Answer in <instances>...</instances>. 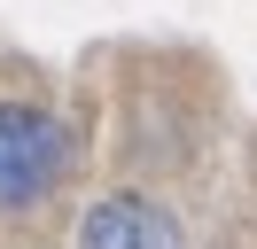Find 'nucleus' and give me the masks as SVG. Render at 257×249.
<instances>
[{
    "label": "nucleus",
    "instance_id": "f257e3e1",
    "mask_svg": "<svg viewBox=\"0 0 257 249\" xmlns=\"http://www.w3.org/2000/svg\"><path fill=\"white\" fill-rule=\"evenodd\" d=\"M63 171H70V133L47 109L0 101V218L47 202L55 187H63Z\"/></svg>",
    "mask_w": 257,
    "mask_h": 249
},
{
    "label": "nucleus",
    "instance_id": "f03ea898",
    "mask_svg": "<svg viewBox=\"0 0 257 249\" xmlns=\"http://www.w3.org/2000/svg\"><path fill=\"white\" fill-rule=\"evenodd\" d=\"M78 249H187V233L148 195H101L78 226Z\"/></svg>",
    "mask_w": 257,
    "mask_h": 249
}]
</instances>
